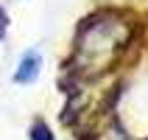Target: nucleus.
I'll list each match as a JSON object with an SVG mask.
<instances>
[{"label":"nucleus","instance_id":"f257e3e1","mask_svg":"<svg viewBox=\"0 0 148 140\" xmlns=\"http://www.w3.org/2000/svg\"><path fill=\"white\" fill-rule=\"evenodd\" d=\"M39 65H42V53L39 50H25L23 53V59H20V65H17V70H14V84H31V81H36V76H39Z\"/></svg>","mask_w":148,"mask_h":140},{"label":"nucleus","instance_id":"f03ea898","mask_svg":"<svg viewBox=\"0 0 148 140\" xmlns=\"http://www.w3.org/2000/svg\"><path fill=\"white\" fill-rule=\"evenodd\" d=\"M31 140H56V137H53V132L48 129L45 121H34L31 123Z\"/></svg>","mask_w":148,"mask_h":140},{"label":"nucleus","instance_id":"7ed1b4c3","mask_svg":"<svg viewBox=\"0 0 148 140\" xmlns=\"http://www.w3.org/2000/svg\"><path fill=\"white\" fill-rule=\"evenodd\" d=\"M6 28H8V17H6V11H3V6H0V39L6 37Z\"/></svg>","mask_w":148,"mask_h":140}]
</instances>
